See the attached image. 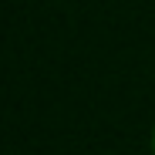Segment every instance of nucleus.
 <instances>
[{
  "label": "nucleus",
  "instance_id": "obj_1",
  "mask_svg": "<svg viewBox=\"0 0 155 155\" xmlns=\"http://www.w3.org/2000/svg\"><path fill=\"white\" fill-rule=\"evenodd\" d=\"M152 152H155V132H152Z\"/></svg>",
  "mask_w": 155,
  "mask_h": 155
}]
</instances>
